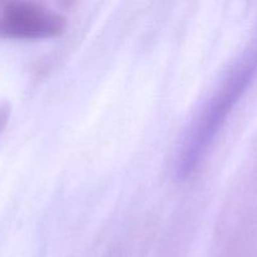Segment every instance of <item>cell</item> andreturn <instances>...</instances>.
<instances>
[{
  "mask_svg": "<svg viewBox=\"0 0 257 257\" xmlns=\"http://www.w3.org/2000/svg\"><path fill=\"white\" fill-rule=\"evenodd\" d=\"M10 117V105L8 103H0V133L5 130Z\"/></svg>",
  "mask_w": 257,
  "mask_h": 257,
  "instance_id": "obj_3",
  "label": "cell"
},
{
  "mask_svg": "<svg viewBox=\"0 0 257 257\" xmlns=\"http://www.w3.org/2000/svg\"><path fill=\"white\" fill-rule=\"evenodd\" d=\"M253 70L252 59H243L231 69L215 94L198 113L183 142L177 158L176 172L180 178L193 172L211 146L226 117L245 89Z\"/></svg>",
  "mask_w": 257,
  "mask_h": 257,
  "instance_id": "obj_1",
  "label": "cell"
},
{
  "mask_svg": "<svg viewBox=\"0 0 257 257\" xmlns=\"http://www.w3.org/2000/svg\"><path fill=\"white\" fill-rule=\"evenodd\" d=\"M67 20L34 2H8L0 10V34L12 39H43L64 32Z\"/></svg>",
  "mask_w": 257,
  "mask_h": 257,
  "instance_id": "obj_2",
  "label": "cell"
}]
</instances>
